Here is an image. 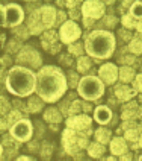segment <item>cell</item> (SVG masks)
I'll use <instances>...</instances> for the list:
<instances>
[{"label":"cell","instance_id":"obj_6","mask_svg":"<svg viewBox=\"0 0 142 161\" xmlns=\"http://www.w3.org/2000/svg\"><path fill=\"white\" fill-rule=\"evenodd\" d=\"M63 146L67 152L74 153L77 149H82L86 146V137L77 135L74 132V129H67L63 132Z\"/></svg>","mask_w":142,"mask_h":161},{"label":"cell","instance_id":"obj_1","mask_svg":"<svg viewBox=\"0 0 142 161\" xmlns=\"http://www.w3.org/2000/svg\"><path fill=\"white\" fill-rule=\"evenodd\" d=\"M67 91V78L61 69L54 65H44L36 75V93L44 102H56Z\"/></svg>","mask_w":142,"mask_h":161},{"label":"cell","instance_id":"obj_30","mask_svg":"<svg viewBox=\"0 0 142 161\" xmlns=\"http://www.w3.org/2000/svg\"><path fill=\"white\" fill-rule=\"evenodd\" d=\"M80 109V102L79 100H76L74 103H73V107L70 108V114H76V113H79Z\"/></svg>","mask_w":142,"mask_h":161},{"label":"cell","instance_id":"obj_10","mask_svg":"<svg viewBox=\"0 0 142 161\" xmlns=\"http://www.w3.org/2000/svg\"><path fill=\"white\" fill-rule=\"evenodd\" d=\"M17 61L21 64H30L32 67H39L41 65V58H39V55L36 50L33 49H23L17 56Z\"/></svg>","mask_w":142,"mask_h":161},{"label":"cell","instance_id":"obj_14","mask_svg":"<svg viewBox=\"0 0 142 161\" xmlns=\"http://www.w3.org/2000/svg\"><path fill=\"white\" fill-rule=\"evenodd\" d=\"M100 76L101 79L104 80L106 84H114L116 80V75H118V70L114 64H104L101 69H100Z\"/></svg>","mask_w":142,"mask_h":161},{"label":"cell","instance_id":"obj_15","mask_svg":"<svg viewBox=\"0 0 142 161\" xmlns=\"http://www.w3.org/2000/svg\"><path fill=\"white\" fill-rule=\"evenodd\" d=\"M29 29H30L32 34H39L41 31L45 29L44 25H43V21H41L39 11H35V12L30 14V17H29Z\"/></svg>","mask_w":142,"mask_h":161},{"label":"cell","instance_id":"obj_18","mask_svg":"<svg viewBox=\"0 0 142 161\" xmlns=\"http://www.w3.org/2000/svg\"><path fill=\"white\" fill-rule=\"evenodd\" d=\"M125 149H127V146H125V142L123 138H115V140H112V143H110V151L116 155H123L125 152Z\"/></svg>","mask_w":142,"mask_h":161},{"label":"cell","instance_id":"obj_12","mask_svg":"<svg viewBox=\"0 0 142 161\" xmlns=\"http://www.w3.org/2000/svg\"><path fill=\"white\" fill-rule=\"evenodd\" d=\"M39 14H41V21H43L45 29L52 27L54 25V21H56V11H54V8H52V6H43L39 9Z\"/></svg>","mask_w":142,"mask_h":161},{"label":"cell","instance_id":"obj_24","mask_svg":"<svg viewBox=\"0 0 142 161\" xmlns=\"http://www.w3.org/2000/svg\"><path fill=\"white\" fill-rule=\"evenodd\" d=\"M95 135H97V140L100 143H107L109 142V137H110V132L106 131V129H98L97 132H95Z\"/></svg>","mask_w":142,"mask_h":161},{"label":"cell","instance_id":"obj_11","mask_svg":"<svg viewBox=\"0 0 142 161\" xmlns=\"http://www.w3.org/2000/svg\"><path fill=\"white\" fill-rule=\"evenodd\" d=\"M91 125V119L88 116H74L68 119L67 126L68 129H74V131H83V129H88Z\"/></svg>","mask_w":142,"mask_h":161},{"label":"cell","instance_id":"obj_16","mask_svg":"<svg viewBox=\"0 0 142 161\" xmlns=\"http://www.w3.org/2000/svg\"><path fill=\"white\" fill-rule=\"evenodd\" d=\"M134 94H136L134 88H129V87H124V85L116 87V96H118L119 100H129L130 97H133Z\"/></svg>","mask_w":142,"mask_h":161},{"label":"cell","instance_id":"obj_33","mask_svg":"<svg viewBox=\"0 0 142 161\" xmlns=\"http://www.w3.org/2000/svg\"><path fill=\"white\" fill-rule=\"evenodd\" d=\"M15 161H35V160H32V158H29V157H18Z\"/></svg>","mask_w":142,"mask_h":161},{"label":"cell","instance_id":"obj_8","mask_svg":"<svg viewBox=\"0 0 142 161\" xmlns=\"http://www.w3.org/2000/svg\"><path fill=\"white\" fill-rule=\"evenodd\" d=\"M61 40L67 44H73L77 38L80 36V27L74 23V21H65L61 27Z\"/></svg>","mask_w":142,"mask_h":161},{"label":"cell","instance_id":"obj_31","mask_svg":"<svg viewBox=\"0 0 142 161\" xmlns=\"http://www.w3.org/2000/svg\"><path fill=\"white\" fill-rule=\"evenodd\" d=\"M125 137H127V138H129L130 142H134V140L138 138V132H136V131H127Z\"/></svg>","mask_w":142,"mask_h":161},{"label":"cell","instance_id":"obj_26","mask_svg":"<svg viewBox=\"0 0 142 161\" xmlns=\"http://www.w3.org/2000/svg\"><path fill=\"white\" fill-rule=\"evenodd\" d=\"M89 67H91V61H89L88 58H80L79 63H77V69H79V72H86Z\"/></svg>","mask_w":142,"mask_h":161},{"label":"cell","instance_id":"obj_2","mask_svg":"<svg viewBox=\"0 0 142 161\" xmlns=\"http://www.w3.org/2000/svg\"><path fill=\"white\" fill-rule=\"evenodd\" d=\"M5 84L9 93L20 97H26L36 91V75L27 67L15 65L9 70Z\"/></svg>","mask_w":142,"mask_h":161},{"label":"cell","instance_id":"obj_35","mask_svg":"<svg viewBox=\"0 0 142 161\" xmlns=\"http://www.w3.org/2000/svg\"><path fill=\"white\" fill-rule=\"evenodd\" d=\"M77 3H79V2H67V5H68L70 8H74V6H76Z\"/></svg>","mask_w":142,"mask_h":161},{"label":"cell","instance_id":"obj_7","mask_svg":"<svg viewBox=\"0 0 142 161\" xmlns=\"http://www.w3.org/2000/svg\"><path fill=\"white\" fill-rule=\"evenodd\" d=\"M11 134L17 142H27L32 137V123L29 120H20L11 128Z\"/></svg>","mask_w":142,"mask_h":161},{"label":"cell","instance_id":"obj_19","mask_svg":"<svg viewBox=\"0 0 142 161\" xmlns=\"http://www.w3.org/2000/svg\"><path fill=\"white\" fill-rule=\"evenodd\" d=\"M44 119L47 122H50V123H58V122H61V114H59V111L58 109H54V108H50V109H47L44 113Z\"/></svg>","mask_w":142,"mask_h":161},{"label":"cell","instance_id":"obj_36","mask_svg":"<svg viewBox=\"0 0 142 161\" xmlns=\"http://www.w3.org/2000/svg\"><path fill=\"white\" fill-rule=\"evenodd\" d=\"M138 31L142 32V18H141V21H138Z\"/></svg>","mask_w":142,"mask_h":161},{"label":"cell","instance_id":"obj_20","mask_svg":"<svg viewBox=\"0 0 142 161\" xmlns=\"http://www.w3.org/2000/svg\"><path fill=\"white\" fill-rule=\"evenodd\" d=\"M43 107H44V100L41 97H32L29 100V109L32 113H39Z\"/></svg>","mask_w":142,"mask_h":161},{"label":"cell","instance_id":"obj_5","mask_svg":"<svg viewBox=\"0 0 142 161\" xmlns=\"http://www.w3.org/2000/svg\"><path fill=\"white\" fill-rule=\"evenodd\" d=\"M2 21L0 25L5 26H18L21 25V21L24 20V12L15 3H9V5H2Z\"/></svg>","mask_w":142,"mask_h":161},{"label":"cell","instance_id":"obj_13","mask_svg":"<svg viewBox=\"0 0 142 161\" xmlns=\"http://www.w3.org/2000/svg\"><path fill=\"white\" fill-rule=\"evenodd\" d=\"M56 40H58V35L53 31L45 32L43 36V47L45 50H48L50 53H56V50H59V44L56 43Z\"/></svg>","mask_w":142,"mask_h":161},{"label":"cell","instance_id":"obj_37","mask_svg":"<svg viewBox=\"0 0 142 161\" xmlns=\"http://www.w3.org/2000/svg\"><path fill=\"white\" fill-rule=\"evenodd\" d=\"M121 161H130V155H124V157H123V160Z\"/></svg>","mask_w":142,"mask_h":161},{"label":"cell","instance_id":"obj_4","mask_svg":"<svg viewBox=\"0 0 142 161\" xmlns=\"http://www.w3.org/2000/svg\"><path fill=\"white\" fill-rule=\"evenodd\" d=\"M77 90H79L80 96L88 100H95L104 93V87L101 80L95 76H85L83 79H80Z\"/></svg>","mask_w":142,"mask_h":161},{"label":"cell","instance_id":"obj_23","mask_svg":"<svg viewBox=\"0 0 142 161\" xmlns=\"http://www.w3.org/2000/svg\"><path fill=\"white\" fill-rule=\"evenodd\" d=\"M130 50L133 53H142V38H134L130 43Z\"/></svg>","mask_w":142,"mask_h":161},{"label":"cell","instance_id":"obj_39","mask_svg":"<svg viewBox=\"0 0 142 161\" xmlns=\"http://www.w3.org/2000/svg\"><path fill=\"white\" fill-rule=\"evenodd\" d=\"M141 146H142V135H141Z\"/></svg>","mask_w":142,"mask_h":161},{"label":"cell","instance_id":"obj_21","mask_svg":"<svg viewBox=\"0 0 142 161\" xmlns=\"http://www.w3.org/2000/svg\"><path fill=\"white\" fill-rule=\"evenodd\" d=\"M119 78L125 82H129V80L133 79V70L132 69H129V67H123L121 70H119Z\"/></svg>","mask_w":142,"mask_h":161},{"label":"cell","instance_id":"obj_34","mask_svg":"<svg viewBox=\"0 0 142 161\" xmlns=\"http://www.w3.org/2000/svg\"><path fill=\"white\" fill-rule=\"evenodd\" d=\"M2 113H3V114L6 113V100H5V99H2Z\"/></svg>","mask_w":142,"mask_h":161},{"label":"cell","instance_id":"obj_27","mask_svg":"<svg viewBox=\"0 0 142 161\" xmlns=\"http://www.w3.org/2000/svg\"><path fill=\"white\" fill-rule=\"evenodd\" d=\"M123 23H124L127 27H132V26L138 27V23H136V20H134L133 15H124V18H123Z\"/></svg>","mask_w":142,"mask_h":161},{"label":"cell","instance_id":"obj_38","mask_svg":"<svg viewBox=\"0 0 142 161\" xmlns=\"http://www.w3.org/2000/svg\"><path fill=\"white\" fill-rule=\"evenodd\" d=\"M107 161H116V160H115V158H109Z\"/></svg>","mask_w":142,"mask_h":161},{"label":"cell","instance_id":"obj_9","mask_svg":"<svg viewBox=\"0 0 142 161\" xmlns=\"http://www.w3.org/2000/svg\"><path fill=\"white\" fill-rule=\"evenodd\" d=\"M82 12H83V15L86 18L95 20V18H100L104 14V5H103V2H97V0L91 2V0H89V2H85V3H83Z\"/></svg>","mask_w":142,"mask_h":161},{"label":"cell","instance_id":"obj_22","mask_svg":"<svg viewBox=\"0 0 142 161\" xmlns=\"http://www.w3.org/2000/svg\"><path fill=\"white\" fill-rule=\"evenodd\" d=\"M88 152H89L91 157H100V155L103 153V146H101V144H98V143L91 144V146H89V149H88Z\"/></svg>","mask_w":142,"mask_h":161},{"label":"cell","instance_id":"obj_29","mask_svg":"<svg viewBox=\"0 0 142 161\" xmlns=\"http://www.w3.org/2000/svg\"><path fill=\"white\" fill-rule=\"evenodd\" d=\"M70 52L74 55H80L82 53V44H71L70 46Z\"/></svg>","mask_w":142,"mask_h":161},{"label":"cell","instance_id":"obj_40","mask_svg":"<svg viewBox=\"0 0 142 161\" xmlns=\"http://www.w3.org/2000/svg\"><path fill=\"white\" fill-rule=\"evenodd\" d=\"M139 161H142V157H141V158H139Z\"/></svg>","mask_w":142,"mask_h":161},{"label":"cell","instance_id":"obj_17","mask_svg":"<svg viewBox=\"0 0 142 161\" xmlns=\"http://www.w3.org/2000/svg\"><path fill=\"white\" fill-rule=\"evenodd\" d=\"M110 109L106 107H98L95 109V119H97V122L100 123H107L109 120H110Z\"/></svg>","mask_w":142,"mask_h":161},{"label":"cell","instance_id":"obj_32","mask_svg":"<svg viewBox=\"0 0 142 161\" xmlns=\"http://www.w3.org/2000/svg\"><path fill=\"white\" fill-rule=\"evenodd\" d=\"M134 85H136V88L142 90V75L138 76V79H136V82H134Z\"/></svg>","mask_w":142,"mask_h":161},{"label":"cell","instance_id":"obj_28","mask_svg":"<svg viewBox=\"0 0 142 161\" xmlns=\"http://www.w3.org/2000/svg\"><path fill=\"white\" fill-rule=\"evenodd\" d=\"M17 122H20V113L14 111V113H11V116H9V123L14 126Z\"/></svg>","mask_w":142,"mask_h":161},{"label":"cell","instance_id":"obj_25","mask_svg":"<svg viewBox=\"0 0 142 161\" xmlns=\"http://www.w3.org/2000/svg\"><path fill=\"white\" fill-rule=\"evenodd\" d=\"M132 15L134 18H142V2H134L132 5Z\"/></svg>","mask_w":142,"mask_h":161},{"label":"cell","instance_id":"obj_3","mask_svg":"<svg viewBox=\"0 0 142 161\" xmlns=\"http://www.w3.org/2000/svg\"><path fill=\"white\" fill-rule=\"evenodd\" d=\"M86 52L95 58H109L115 49V36L106 31H94L86 38Z\"/></svg>","mask_w":142,"mask_h":161}]
</instances>
